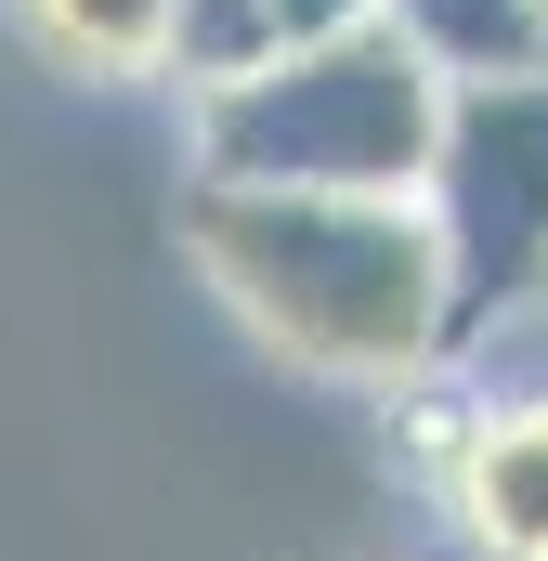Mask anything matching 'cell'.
I'll return each mask as SVG.
<instances>
[{"label": "cell", "instance_id": "obj_1", "mask_svg": "<svg viewBox=\"0 0 548 561\" xmlns=\"http://www.w3.org/2000/svg\"><path fill=\"white\" fill-rule=\"evenodd\" d=\"M183 262L287 379L406 405L457 366V287L418 196H287V183H183Z\"/></svg>", "mask_w": 548, "mask_h": 561}, {"label": "cell", "instance_id": "obj_2", "mask_svg": "<svg viewBox=\"0 0 548 561\" xmlns=\"http://www.w3.org/2000/svg\"><path fill=\"white\" fill-rule=\"evenodd\" d=\"M444 131V79L366 13L249 79L183 92V183H287V196H418Z\"/></svg>", "mask_w": 548, "mask_h": 561}, {"label": "cell", "instance_id": "obj_3", "mask_svg": "<svg viewBox=\"0 0 548 561\" xmlns=\"http://www.w3.org/2000/svg\"><path fill=\"white\" fill-rule=\"evenodd\" d=\"M418 209L444 236L457 353L548 300V66L444 79V131H431V170H418Z\"/></svg>", "mask_w": 548, "mask_h": 561}, {"label": "cell", "instance_id": "obj_4", "mask_svg": "<svg viewBox=\"0 0 548 561\" xmlns=\"http://www.w3.org/2000/svg\"><path fill=\"white\" fill-rule=\"evenodd\" d=\"M444 561H548V379H431L392 405Z\"/></svg>", "mask_w": 548, "mask_h": 561}, {"label": "cell", "instance_id": "obj_5", "mask_svg": "<svg viewBox=\"0 0 548 561\" xmlns=\"http://www.w3.org/2000/svg\"><path fill=\"white\" fill-rule=\"evenodd\" d=\"M13 53L79 92H157L183 66V0H0Z\"/></svg>", "mask_w": 548, "mask_h": 561}, {"label": "cell", "instance_id": "obj_6", "mask_svg": "<svg viewBox=\"0 0 548 561\" xmlns=\"http://www.w3.org/2000/svg\"><path fill=\"white\" fill-rule=\"evenodd\" d=\"M379 26L406 39L431 79H510V66H548L536 0H379Z\"/></svg>", "mask_w": 548, "mask_h": 561}, {"label": "cell", "instance_id": "obj_7", "mask_svg": "<svg viewBox=\"0 0 548 561\" xmlns=\"http://www.w3.org/2000/svg\"><path fill=\"white\" fill-rule=\"evenodd\" d=\"M536 26H548V0H536Z\"/></svg>", "mask_w": 548, "mask_h": 561}, {"label": "cell", "instance_id": "obj_8", "mask_svg": "<svg viewBox=\"0 0 548 561\" xmlns=\"http://www.w3.org/2000/svg\"><path fill=\"white\" fill-rule=\"evenodd\" d=\"M431 561H444V549H431Z\"/></svg>", "mask_w": 548, "mask_h": 561}]
</instances>
